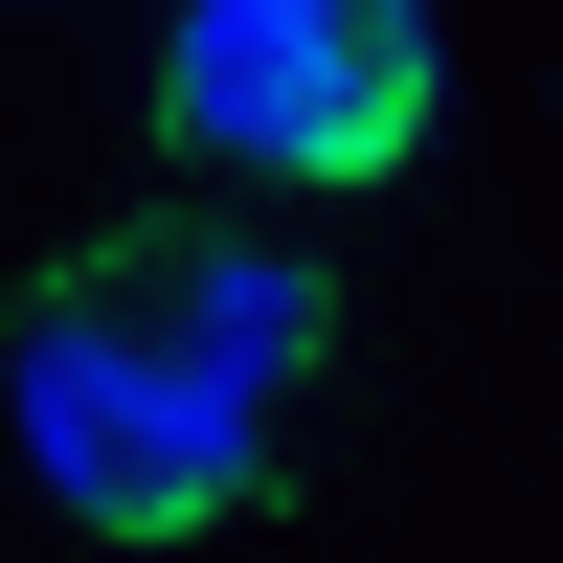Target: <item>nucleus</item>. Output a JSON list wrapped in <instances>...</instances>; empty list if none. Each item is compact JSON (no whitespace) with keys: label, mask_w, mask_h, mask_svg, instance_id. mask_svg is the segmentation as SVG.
<instances>
[{"label":"nucleus","mask_w":563,"mask_h":563,"mask_svg":"<svg viewBox=\"0 0 563 563\" xmlns=\"http://www.w3.org/2000/svg\"><path fill=\"white\" fill-rule=\"evenodd\" d=\"M316 361H339V271L271 249V225H113L0 316V406H23V474L90 541H203L271 496Z\"/></svg>","instance_id":"nucleus-1"},{"label":"nucleus","mask_w":563,"mask_h":563,"mask_svg":"<svg viewBox=\"0 0 563 563\" xmlns=\"http://www.w3.org/2000/svg\"><path fill=\"white\" fill-rule=\"evenodd\" d=\"M158 135L249 158V180H406L429 0H180L158 23Z\"/></svg>","instance_id":"nucleus-2"}]
</instances>
